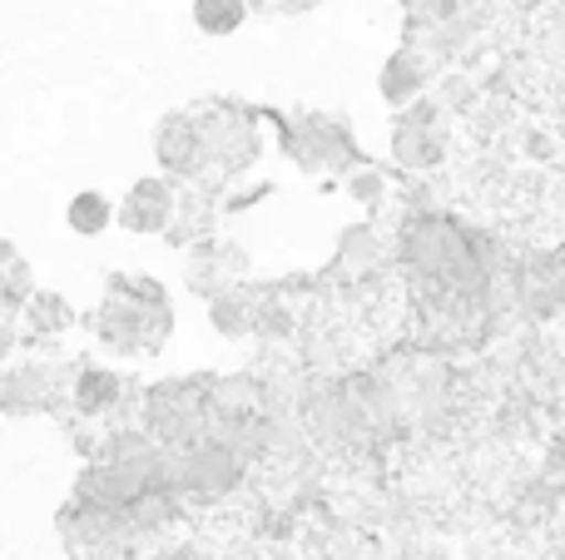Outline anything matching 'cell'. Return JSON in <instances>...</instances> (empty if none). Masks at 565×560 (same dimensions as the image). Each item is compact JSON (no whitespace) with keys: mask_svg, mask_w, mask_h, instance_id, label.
<instances>
[{"mask_svg":"<svg viewBox=\"0 0 565 560\" xmlns=\"http://www.w3.org/2000/svg\"><path fill=\"white\" fill-rule=\"evenodd\" d=\"M109 218H115V214H109V198L105 194H79L75 204H70V228H75V234H85V238H95Z\"/></svg>","mask_w":565,"mask_h":560,"instance_id":"7","label":"cell"},{"mask_svg":"<svg viewBox=\"0 0 565 560\" xmlns=\"http://www.w3.org/2000/svg\"><path fill=\"white\" fill-rule=\"evenodd\" d=\"M30 313H35V323H30V327H35V337H40V333H65L70 317H75L65 303H60V298H50V293H35V298H30Z\"/></svg>","mask_w":565,"mask_h":560,"instance_id":"9","label":"cell"},{"mask_svg":"<svg viewBox=\"0 0 565 560\" xmlns=\"http://www.w3.org/2000/svg\"><path fill=\"white\" fill-rule=\"evenodd\" d=\"M392 154L402 169H431L441 159V129L431 109H407L392 129Z\"/></svg>","mask_w":565,"mask_h":560,"instance_id":"4","label":"cell"},{"mask_svg":"<svg viewBox=\"0 0 565 560\" xmlns=\"http://www.w3.org/2000/svg\"><path fill=\"white\" fill-rule=\"evenodd\" d=\"M119 377L115 373H105V367H85V373L75 377V407L85 417H99V412H109V407H119Z\"/></svg>","mask_w":565,"mask_h":560,"instance_id":"6","label":"cell"},{"mask_svg":"<svg viewBox=\"0 0 565 560\" xmlns=\"http://www.w3.org/2000/svg\"><path fill=\"white\" fill-rule=\"evenodd\" d=\"M174 313H169L164 288L145 283V278H119L109 283L105 308L95 313V333L109 353H154L164 347Z\"/></svg>","mask_w":565,"mask_h":560,"instance_id":"1","label":"cell"},{"mask_svg":"<svg viewBox=\"0 0 565 560\" xmlns=\"http://www.w3.org/2000/svg\"><path fill=\"white\" fill-rule=\"evenodd\" d=\"M174 214H179V198H174V189L159 184V179L135 184V194L119 204V224L135 228V234H159V228H174Z\"/></svg>","mask_w":565,"mask_h":560,"instance_id":"5","label":"cell"},{"mask_svg":"<svg viewBox=\"0 0 565 560\" xmlns=\"http://www.w3.org/2000/svg\"><path fill=\"white\" fill-rule=\"evenodd\" d=\"M516 303L531 317H551L565 308V263L556 254H536L516 273Z\"/></svg>","mask_w":565,"mask_h":560,"instance_id":"3","label":"cell"},{"mask_svg":"<svg viewBox=\"0 0 565 560\" xmlns=\"http://www.w3.org/2000/svg\"><path fill=\"white\" fill-rule=\"evenodd\" d=\"M194 20H199V30H209V35H228V30L244 20V0H199Z\"/></svg>","mask_w":565,"mask_h":560,"instance_id":"8","label":"cell"},{"mask_svg":"<svg viewBox=\"0 0 565 560\" xmlns=\"http://www.w3.org/2000/svg\"><path fill=\"white\" fill-rule=\"evenodd\" d=\"M6 263H10V278H6V308H10V313H15V308H20V298L30 293V283H25V263H20L15 254H10Z\"/></svg>","mask_w":565,"mask_h":560,"instance_id":"11","label":"cell"},{"mask_svg":"<svg viewBox=\"0 0 565 560\" xmlns=\"http://www.w3.org/2000/svg\"><path fill=\"white\" fill-rule=\"evenodd\" d=\"M382 89H387V99H397V105H407V99L422 89L417 65H412L407 55H402V60H392V65H387V79H382Z\"/></svg>","mask_w":565,"mask_h":560,"instance_id":"10","label":"cell"},{"mask_svg":"<svg viewBox=\"0 0 565 560\" xmlns=\"http://www.w3.org/2000/svg\"><path fill=\"white\" fill-rule=\"evenodd\" d=\"M282 144H288V154L298 159L302 169H348L358 164L362 154H352L348 134H342V125H332V119H298V125L282 129Z\"/></svg>","mask_w":565,"mask_h":560,"instance_id":"2","label":"cell"}]
</instances>
